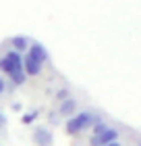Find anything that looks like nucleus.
<instances>
[{"mask_svg": "<svg viewBox=\"0 0 141 146\" xmlns=\"http://www.w3.org/2000/svg\"><path fill=\"white\" fill-rule=\"evenodd\" d=\"M112 142H118V131L114 127H108L100 136H91L89 138V146H106V144H112Z\"/></svg>", "mask_w": 141, "mask_h": 146, "instance_id": "3", "label": "nucleus"}, {"mask_svg": "<svg viewBox=\"0 0 141 146\" xmlns=\"http://www.w3.org/2000/svg\"><path fill=\"white\" fill-rule=\"evenodd\" d=\"M106 146H120L118 142H112V144H106Z\"/></svg>", "mask_w": 141, "mask_h": 146, "instance_id": "14", "label": "nucleus"}, {"mask_svg": "<svg viewBox=\"0 0 141 146\" xmlns=\"http://www.w3.org/2000/svg\"><path fill=\"white\" fill-rule=\"evenodd\" d=\"M23 71L25 75H39V71H42V63H37L33 56L25 54L23 56Z\"/></svg>", "mask_w": 141, "mask_h": 146, "instance_id": "5", "label": "nucleus"}, {"mask_svg": "<svg viewBox=\"0 0 141 146\" xmlns=\"http://www.w3.org/2000/svg\"><path fill=\"white\" fill-rule=\"evenodd\" d=\"M0 71H4L10 77L12 86H23L27 82V75L23 71V58L17 50H9L6 54L0 58Z\"/></svg>", "mask_w": 141, "mask_h": 146, "instance_id": "1", "label": "nucleus"}, {"mask_svg": "<svg viewBox=\"0 0 141 146\" xmlns=\"http://www.w3.org/2000/svg\"><path fill=\"white\" fill-rule=\"evenodd\" d=\"M106 129H108V125H106L102 119L93 123V136H100V134H102V131H106Z\"/></svg>", "mask_w": 141, "mask_h": 146, "instance_id": "9", "label": "nucleus"}, {"mask_svg": "<svg viewBox=\"0 0 141 146\" xmlns=\"http://www.w3.org/2000/svg\"><path fill=\"white\" fill-rule=\"evenodd\" d=\"M139 146H141V144H139Z\"/></svg>", "mask_w": 141, "mask_h": 146, "instance_id": "15", "label": "nucleus"}, {"mask_svg": "<svg viewBox=\"0 0 141 146\" xmlns=\"http://www.w3.org/2000/svg\"><path fill=\"white\" fill-rule=\"evenodd\" d=\"M33 142L37 146H52V134L46 127H35V131H33Z\"/></svg>", "mask_w": 141, "mask_h": 146, "instance_id": "6", "label": "nucleus"}, {"mask_svg": "<svg viewBox=\"0 0 141 146\" xmlns=\"http://www.w3.org/2000/svg\"><path fill=\"white\" fill-rule=\"evenodd\" d=\"M27 54H29V56H33L37 63H42V65H44V61L48 58V48H46L44 44H39V42H33V44H29Z\"/></svg>", "mask_w": 141, "mask_h": 146, "instance_id": "4", "label": "nucleus"}, {"mask_svg": "<svg viewBox=\"0 0 141 146\" xmlns=\"http://www.w3.org/2000/svg\"><path fill=\"white\" fill-rule=\"evenodd\" d=\"M96 121H100L98 115H91V113L83 111V113H77L75 117H71L69 121H66L64 129H66V134H69V136H77L79 131H83L87 127H93V123H96Z\"/></svg>", "mask_w": 141, "mask_h": 146, "instance_id": "2", "label": "nucleus"}, {"mask_svg": "<svg viewBox=\"0 0 141 146\" xmlns=\"http://www.w3.org/2000/svg\"><path fill=\"white\" fill-rule=\"evenodd\" d=\"M56 98L62 102V100H66V98H69V92H66V90H58V92H56Z\"/></svg>", "mask_w": 141, "mask_h": 146, "instance_id": "11", "label": "nucleus"}, {"mask_svg": "<svg viewBox=\"0 0 141 146\" xmlns=\"http://www.w3.org/2000/svg\"><path fill=\"white\" fill-rule=\"evenodd\" d=\"M75 111H77V102L73 100V98H66V100H62L58 104V115H62V117H69Z\"/></svg>", "mask_w": 141, "mask_h": 146, "instance_id": "7", "label": "nucleus"}, {"mask_svg": "<svg viewBox=\"0 0 141 146\" xmlns=\"http://www.w3.org/2000/svg\"><path fill=\"white\" fill-rule=\"evenodd\" d=\"M6 90V84H4V79L2 77H0V94H2V92Z\"/></svg>", "mask_w": 141, "mask_h": 146, "instance_id": "12", "label": "nucleus"}, {"mask_svg": "<svg viewBox=\"0 0 141 146\" xmlns=\"http://www.w3.org/2000/svg\"><path fill=\"white\" fill-rule=\"evenodd\" d=\"M37 115H39L37 111H31V113H27V115H23V123H31V121H33V119H35Z\"/></svg>", "mask_w": 141, "mask_h": 146, "instance_id": "10", "label": "nucleus"}, {"mask_svg": "<svg viewBox=\"0 0 141 146\" xmlns=\"http://www.w3.org/2000/svg\"><path fill=\"white\" fill-rule=\"evenodd\" d=\"M10 42H12V50H17L19 54H21V52L27 50L29 38H25V36H15V38H10Z\"/></svg>", "mask_w": 141, "mask_h": 146, "instance_id": "8", "label": "nucleus"}, {"mask_svg": "<svg viewBox=\"0 0 141 146\" xmlns=\"http://www.w3.org/2000/svg\"><path fill=\"white\" fill-rule=\"evenodd\" d=\"M4 123H6V117L2 115V113H0V127H4Z\"/></svg>", "mask_w": 141, "mask_h": 146, "instance_id": "13", "label": "nucleus"}]
</instances>
